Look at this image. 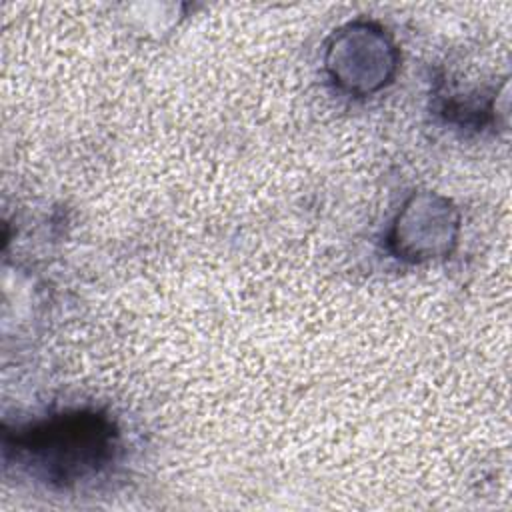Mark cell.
Segmentation results:
<instances>
[{
    "instance_id": "1",
    "label": "cell",
    "mask_w": 512,
    "mask_h": 512,
    "mask_svg": "<svg viewBox=\"0 0 512 512\" xmlns=\"http://www.w3.org/2000/svg\"><path fill=\"white\" fill-rule=\"evenodd\" d=\"M112 438V424L104 416L76 410L18 430L6 440V450H14L48 480L70 482L98 470L110 456Z\"/></svg>"
},
{
    "instance_id": "2",
    "label": "cell",
    "mask_w": 512,
    "mask_h": 512,
    "mask_svg": "<svg viewBox=\"0 0 512 512\" xmlns=\"http://www.w3.org/2000/svg\"><path fill=\"white\" fill-rule=\"evenodd\" d=\"M396 64V52L380 28L350 24L338 34L328 50L332 78L350 92H372L386 84Z\"/></svg>"
},
{
    "instance_id": "3",
    "label": "cell",
    "mask_w": 512,
    "mask_h": 512,
    "mask_svg": "<svg viewBox=\"0 0 512 512\" xmlns=\"http://www.w3.org/2000/svg\"><path fill=\"white\" fill-rule=\"evenodd\" d=\"M458 218L448 200L422 194L414 196L398 216L392 244L404 258L422 260L450 252L456 238Z\"/></svg>"
}]
</instances>
